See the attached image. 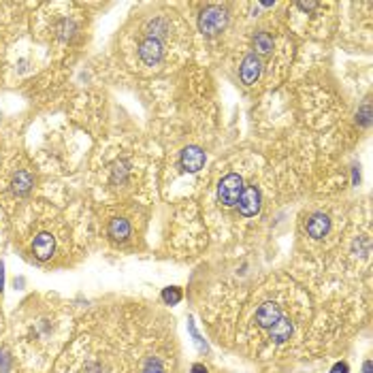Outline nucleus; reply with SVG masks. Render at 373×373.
<instances>
[{"instance_id":"11","label":"nucleus","mask_w":373,"mask_h":373,"mask_svg":"<svg viewBox=\"0 0 373 373\" xmlns=\"http://www.w3.org/2000/svg\"><path fill=\"white\" fill-rule=\"evenodd\" d=\"M109 235L113 237L115 241H124L126 237L130 235V224H128L126 220H122V218L111 220V224H109Z\"/></svg>"},{"instance_id":"15","label":"nucleus","mask_w":373,"mask_h":373,"mask_svg":"<svg viewBox=\"0 0 373 373\" xmlns=\"http://www.w3.org/2000/svg\"><path fill=\"white\" fill-rule=\"evenodd\" d=\"M162 299H164L166 305H175V303L181 301V292H179V288H164L162 290Z\"/></svg>"},{"instance_id":"10","label":"nucleus","mask_w":373,"mask_h":373,"mask_svg":"<svg viewBox=\"0 0 373 373\" xmlns=\"http://www.w3.org/2000/svg\"><path fill=\"white\" fill-rule=\"evenodd\" d=\"M269 331H271V339L275 344H284V341H288L292 335V322L288 318H280Z\"/></svg>"},{"instance_id":"14","label":"nucleus","mask_w":373,"mask_h":373,"mask_svg":"<svg viewBox=\"0 0 373 373\" xmlns=\"http://www.w3.org/2000/svg\"><path fill=\"white\" fill-rule=\"evenodd\" d=\"M254 43H256V49L260 53H269V51L273 49V38L269 36L267 32H258L256 34V41H254Z\"/></svg>"},{"instance_id":"22","label":"nucleus","mask_w":373,"mask_h":373,"mask_svg":"<svg viewBox=\"0 0 373 373\" xmlns=\"http://www.w3.org/2000/svg\"><path fill=\"white\" fill-rule=\"evenodd\" d=\"M365 373H371V363H365Z\"/></svg>"},{"instance_id":"3","label":"nucleus","mask_w":373,"mask_h":373,"mask_svg":"<svg viewBox=\"0 0 373 373\" xmlns=\"http://www.w3.org/2000/svg\"><path fill=\"white\" fill-rule=\"evenodd\" d=\"M280 318H282V309L275 301H265L256 312V322H258V327H263V329H271Z\"/></svg>"},{"instance_id":"7","label":"nucleus","mask_w":373,"mask_h":373,"mask_svg":"<svg viewBox=\"0 0 373 373\" xmlns=\"http://www.w3.org/2000/svg\"><path fill=\"white\" fill-rule=\"evenodd\" d=\"M203 164H205V154L198 147H186L184 152H181V166H184L186 171L196 173L203 169Z\"/></svg>"},{"instance_id":"2","label":"nucleus","mask_w":373,"mask_h":373,"mask_svg":"<svg viewBox=\"0 0 373 373\" xmlns=\"http://www.w3.org/2000/svg\"><path fill=\"white\" fill-rule=\"evenodd\" d=\"M241 192H243V179H241V175H237V173L226 175L218 186V196L226 207H235L241 198Z\"/></svg>"},{"instance_id":"13","label":"nucleus","mask_w":373,"mask_h":373,"mask_svg":"<svg viewBox=\"0 0 373 373\" xmlns=\"http://www.w3.org/2000/svg\"><path fill=\"white\" fill-rule=\"evenodd\" d=\"M147 32H149V38H158V36H162L169 32V23H166L164 19H152L147 23Z\"/></svg>"},{"instance_id":"6","label":"nucleus","mask_w":373,"mask_h":373,"mask_svg":"<svg viewBox=\"0 0 373 373\" xmlns=\"http://www.w3.org/2000/svg\"><path fill=\"white\" fill-rule=\"evenodd\" d=\"M260 77V60L256 53H250L243 58V64H241V81L243 83H256V79Z\"/></svg>"},{"instance_id":"17","label":"nucleus","mask_w":373,"mask_h":373,"mask_svg":"<svg viewBox=\"0 0 373 373\" xmlns=\"http://www.w3.org/2000/svg\"><path fill=\"white\" fill-rule=\"evenodd\" d=\"M297 6L301 11H314V9H318V2H297Z\"/></svg>"},{"instance_id":"21","label":"nucleus","mask_w":373,"mask_h":373,"mask_svg":"<svg viewBox=\"0 0 373 373\" xmlns=\"http://www.w3.org/2000/svg\"><path fill=\"white\" fill-rule=\"evenodd\" d=\"M192 373H207V369H205L203 365H194V367H192Z\"/></svg>"},{"instance_id":"1","label":"nucleus","mask_w":373,"mask_h":373,"mask_svg":"<svg viewBox=\"0 0 373 373\" xmlns=\"http://www.w3.org/2000/svg\"><path fill=\"white\" fill-rule=\"evenodd\" d=\"M226 21H228V15L222 6H207V9L201 13V17H198V28H201L203 34L213 36L224 30Z\"/></svg>"},{"instance_id":"16","label":"nucleus","mask_w":373,"mask_h":373,"mask_svg":"<svg viewBox=\"0 0 373 373\" xmlns=\"http://www.w3.org/2000/svg\"><path fill=\"white\" fill-rule=\"evenodd\" d=\"M11 369V359L4 352H0V373H9Z\"/></svg>"},{"instance_id":"5","label":"nucleus","mask_w":373,"mask_h":373,"mask_svg":"<svg viewBox=\"0 0 373 373\" xmlns=\"http://www.w3.org/2000/svg\"><path fill=\"white\" fill-rule=\"evenodd\" d=\"M239 211L243 213L245 218H250V216H256L258 209H260V192L254 186L250 188H243V192H241V198H239Z\"/></svg>"},{"instance_id":"23","label":"nucleus","mask_w":373,"mask_h":373,"mask_svg":"<svg viewBox=\"0 0 373 373\" xmlns=\"http://www.w3.org/2000/svg\"><path fill=\"white\" fill-rule=\"evenodd\" d=\"M0 288H2V265H0Z\"/></svg>"},{"instance_id":"4","label":"nucleus","mask_w":373,"mask_h":373,"mask_svg":"<svg viewBox=\"0 0 373 373\" xmlns=\"http://www.w3.org/2000/svg\"><path fill=\"white\" fill-rule=\"evenodd\" d=\"M139 55H141V60L145 62L147 66H156L158 62L162 60V45L158 38H145L141 45H139Z\"/></svg>"},{"instance_id":"20","label":"nucleus","mask_w":373,"mask_h":373,"mask_svg":"<svg viewBox=\"0 0 373 373\" xmlns=\"http://www.w3.org/2000/svg\"><path fill=\"white\" fill-rule=\"evenodd\" d=\"M147 373H162V369L158 367V363H149V371Z\"/></svg>"},{"instance_id":"18","label":"nucleus","mask_w":373,"mask_h":373,"mask_svg":"<svg viewBox=\"0 0 373 373\" xmlns=\"http://www.w3.org/2000/svg\"><path fill=\"white\" fill-rule=\"evenodd\" d=\"M331 373H348V365H346V363H337L335 367H333Z\"/></svg>"},{"instance_id":"19","label":"nucleus","mask_w":373,"mask_h":373,"mask_svg":"<svg viewBox=\"0 0 373 373\" xmlns=\"http://www.w3.org/2000/svg\"><path fill=\"white\" fill-rule=\"evenodd\" d=\"M361 120H363V124H365V126H367V124H369V105H365V107H363Z\"/></svg>"},{"instance_id":"9","label":"nucleus","mask_w":373,"mask_h":373,"mask_svg":"<svg viewBox=\"0 0 373 373\" xmlns=\"http://www.w3.org/2000/svg\"><path fill=\"white\" fill-rule=\"evenodd\" d=\"M329 228H331V220L324 216V213H314L307 222V235L312 237V239H322V237L329 233Z\"/></svg>"},{"instance_id":"12","label":"nucleus","mask_w":373,"mask_h":373,"mask_svg":"<svg viewBox=\"0 0 373 373\" xmlns=\"http://www.w3.org/2000/svg\"><path fill=\"white\" fill-rule=\"evenodd\" d=\"M30 188H32V175L26 173V171H19L17 175H15V179H13V192L23 196V194H28Z\"/></svg>"},{"instance_id":"8","label":"nucleus","mask_w":373,"mask_h":373,"mask_svg":"<svg viewBox=\"0 0 373 373\" xmlns=\"http://www.w3.org/2000/svg\"><path fill=\"white\" fill-rule=\"evenodd\" d=\"M55 250V241H53V237L49 233H41V235H36V239L32 243V252H34V256L38 260H47V258H51V254Z\"/></svg>"}]
</instances>
